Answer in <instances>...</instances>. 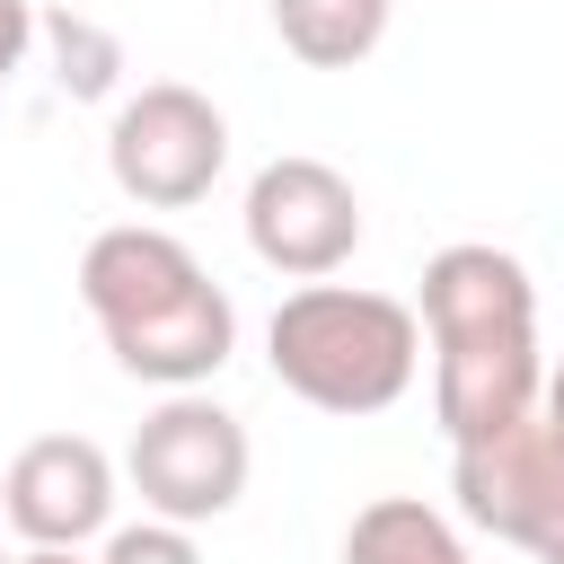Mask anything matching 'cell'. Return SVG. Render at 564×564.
I'll list each match as a JSON object with an SVG mask.
<instances>
[{
  "label": "cell",
  "instance_id": "1",
  "mask_svg": "<svg viewBox=\"0 0 564 564\" xmlns=\"http://www.w3.org/2000/svg\"><path fill=\"white\" fill-rule=\"evenodd\" d=\"M423 335H432V423L458 441H485L520 414H538V291L529 264L458 238L423 264Z\"/></svg>",
  "mask_w": 564,
  "mask_h": 564
},
{
  "label": "cell",
  "instance_id": "6",
  "mask_svg": "<svg viewBox=\"0 0 564 564\" xmlns=\"http://www.w3.org/2000/svg\"><path fill=\"white\" fill-rule=\"evenodd\" d=\"M220 167H229V115H220L203 88H185V79L132 88V97L115 106V123H106V176H115V194L141 203V212H185V203H203V194L220 185Z\"/></svg>",
  "mask_w": 564,
  "mask_h": 564
},
{
  "label": "cell",
  "instance_id": "16",
  "mask_svg": "<svg viewBox=\"0 0 564 564\" xmlns=\"http://www.w3.org/2000/svg\"><path fill=\"white\" fill-rule=\"evenodd\" d=\"M0 564H9V555H0Z\"/></svg>",
  "mask_w": 564,
  "mask_h": 564
},
{
  "label": "cell",
  "instance_id": "4",
  "mask_svg": "<svg viewBox=\"0 0 564 564\" xmlns=\"http://www.w3.org/2000/svg\"><path fill=\"white\" fill-rule=\"evenodd\" d=\"M247 467H256L247 423H238L229 405H212L203 388H167V397L141 414L132 449H123V476H132L141 511H150V520H176V529H203V520L238 511Z\"/></svg>",
  "mask_w": 564,
  "mask_h": 564
},
{
  "label": "cell",
  "instance_id": "2",
  "mask_svg": "<svg viewBox=\"0 0 564 564\" xmlns=\"http://www.w3.org/2000/svg\"><path fill=\"white\" fill-rule=\"evenodd\" d=\"M79 300H88L106 352L150 388H203L238 344L229 291L203 273V256L185 238H167L150 220H115L88 238Z\"/></svg>",
  "mask_w": 564,
  "mask_h": 564
},
{
  "label": "cell",
  "instance_id": "15",
  "mask_svg": "<svg viewBox=\"0 0 564 564\" xmlns=\"http://www.w3.org/2000/svg\"><path fill=\"white\" fill-rule=\"evenodd\" d=\"M538 405H546V414H555V423H564V361H555V370H546V388H538Z\"/></svg>",
  "mask_w": 564,
  "mask_h": 564
},
{
  "label": "cell",
  "instance_id": "13",
  "mask_svg": "<svg viewBox=\"0 0 564 564\" xmlns=\"http://www.w3.org/2000/svg\"><path fill=\"white\" fill-rule=\"evenodd\" d=\"M26 44H35V9L26 0H0V79L26 62Z\"/></svg>",
  "mask_w": 564,
  "mask_h": 564
},
{
  "label": "cell",
  "instance_id": "11",
  "mask_svg": "<svg viewBox=\"0 0 564 564\" xmlns=\"http://www.w3.org/2000/svg\"><path fill=\"white\" fill-rule=\"evenodd\" d=\"M53 44H62V88L70 97H106L115 88V44L79 18H53Z\"/></svg>",
  "mask_w": 564,
  "mask_h": 564
},
{
  "label": "cell",
  "instance_id": "8",
  "mask_svg": "<svg viewBox=\"0 0 564 564\" xmlns=\"http://www.w3.org/2000/svg\"><path fill=\"white\" fill-rule=\"evenodd\" d=\"M0 520L26 546H88L115 520V458L88 432H44L0 476Z\"/></svg>",
  "mask_w": 564,
  "mask_h": 564
},
{
  "label": "cell",
  "instance_id": "10",
  "mask_svg": "<svg viewBox=\"0 0 564 564\" xmlns=\"http://www.w3.org/2000/svg\"><path fill=\"white\" fill-rule=\"evenodd\" d=\"M344 564H476V555L458 546V529H449L423 494H379V502L352 511Z\"/></svg>",
  "mask_w": 564,
  "mask_h": 564
},
{
  "label": "cell",
  "instance_id": "3",
  "mask_svg": "<svg viewBox=\"0 0 564 564\" xmlns=\"http://www.w3.org/2000/svg\"><path fill=\"white\" fill-rule=\"evenodd\" d=\"M264 361L317 414H388L414 388L423 317L361 282H300L264 326Z\"/></svg>",
  "mask_w": 564,
  "mask_h": 564
},
{
  "label": "cell",
  "instance_id": "12",
  "mask_svg": "<svg viewBox=\"0 0 564 564\" xmlns=\"http://www.w3.org/2000/svg\"><path fill=\"white\" fill-rule=\"evenodd\" d=\"M97 564H203V555H194V529H176V520H132V529L106 538Z\"/></svg>",
  "mask_w": 564,
  "mask_h": 564
},
{
  "label": "cell",
  "instance_id": "9",
  "mask_svg": "<svg viewBox=\"0 0 564 564\" xmlns=\"http://www.w3.org/2000/svg\"><path fill=\"white\" fill-rule=\"evenodd\" d=\"M388 9H397V0H273V35H282V53L308 62V70H352V62L379 53Z\"/></svg>",
  "mask_w": 564,
  "mask_h": 564
},
{
  "label": "cell",
  "instance_id": "14",
  "mask_svg": "<svg viewBox=\"0 0 564 564\" xmlns=\"http://www.w3.org/2000/svg\"><path fill=\"white\" fill-rule=\"evenodd\" d=\"M9 564H88L79 546H26V555H9Z\"/></svg>",
  "mask_w": 564,
  "mask_h": 564
},
{
  "label": "cell",
  "instance_id": "7",
  "mask_svg": "<svg viewBox=\"0 0 564 564\" xmlns=\"http://www.w3.org/2000/svg\"><path fill=\"white\" fill-rule=\"evenodd\" d=\"M238 220H247L256 264H273L282 282H326L361 247V194H352V176L326 167V159H308V150L264 159L247 176V212Z\"/></svg>",
  "mask_w": 564,
  "mask_h": 564
},
{
  "label": "cell",
  "instance_id": "5",
  "mask_svg": "<svg viewBox=\"0 0 564 564\" xmlns=\"http://www.w3.org/2000/svg\"><path fill=\"white\" fill-rule=\"evenodd\" d=\"M449 494H458V520H476L485 538H502L538 564H564V423L546 405L485 441H458Z\"/></svg>",
  "mask_w": 564,
  "mask_h": 564
}]
</instances>
